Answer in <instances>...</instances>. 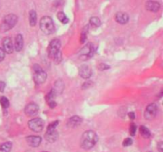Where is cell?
<instances>
[{
  "instance_id": "obj_5",
  "label": "cell",
  "mask_w": 163,
  "mask_h": 152,
  "mask_svg": "<svg viewBox=\"0 0 163 152\" xmlns=\"http://www.w3.org/2000/svg\"><path fill=\"white\" fill-rule=\"evenodd\" d=\"M33 71H34V75H33V79L34 81L37 84H42L44 83L46 80L47 78V75L45 71H43V69L41 68V67L36 64L33 66Z\"/></svg>"
},
{
  "instance_id": "obj_28",
  "label": "cell",
  "mask_w": 163,
  "mask_h": 152,
  "mask_svg": "<svg viewBox=\"0 0 163 152\" xmlns=\"http://www.w3.org/2000/svg\"><path fill=\"white\" fill-rule=\"evenodd\" d=\"M99 68L100 69L101 71H104V70H106V69L109 68V66H107V65H106L104 63H101L99 66Z\"/></svg>"
},
{
  "instance_id": "obj_25",
  "label": "cell",
  "mask_w": 163,
  "mask_h": 152,
  "mask_svg": "<svg viewBox=\"0 0 163 152\" xmlns=\"http://www.w3.org/2000/svg\"><path fill=\"white\" fill-rule=\"evenodd\" d=\"M132 139H130V138H127V139H125L123 140V142H122V145L124 146V147H129L130 145L132 144Z\"/></svg>"
},
{
  "instance_id": "obj_33",
  "label": "cell",
  "mask_w": 163,
  "mask_h": 152,
  "mask_svg": "<svg viewBox=\"0 0 163 152\" xmlns=\"http://www.w3.org/2000/svg\"><path fill=\"white\" fill-rule=\"evenodd\" d=\"M128 116H129V117H130V119H131V120L135 119V113H130L128 114Z\"/></svg>"
},
{
  "instance_id": "obj_1",
  "label": "cell",
  "mask_w": 163,
  "mask_h": 152,
  "mask_svg": "<svg viewBox=\"0 0 163 152\" xmlns=\"http://www.w3.org/2000/svg\"><path fill=\"white\" fill-rule=\"evenodd\" d=\"M98 141V136L96 133L93 131H86L82 135L80 139V146L83 149L89 150L92 149Z\"/></svg>"
},
{
  "instance_id": "obj_34",
  "label": "cell",
  "mask_w": 163,
  "mask_h": 152,
  "mask_svg": "<svg viewBox=\"0 0 163 152\" xmlns=\"http://www.w3.org/2000/svg\"><path fill=\"white\" fill-rule=\"evenodd\" d=\"M43 152H47V151H43Z\"/></svg>"
},
{
  "instance_id": "obj_24",
  "label": "cell",
  "mask_w": 163,
  "mask_h": 152,
  "mask_svg": "<svg viewBox=\"0 0 163 152\" xmlns=\"http://www.w3.org/2000/svg\"><path fill=\"white\" fill-rule=\"evenodd\" d=\"M88 26H85L83 30H82L81 35H80V42L81 43H84L85 41H86L87 35H88Z\"/></svg>"
},
{
  "instance_id": "obj_21",
  "label": "cell",
  "mask_w": 163,
  "mask_h": 152,
  "mask_svg": "<svg viewBox=\"0 0 163 152\" xmlns=\"http://www.w3.org/2000/svg\"><path fill=\"white\" fill-rule=\"evenodd\" d=\"M89 23L90 25L94 26V27H99L101 25V22L97 17H92V18H90Z\"/></svg>"
},
{
  "instance_id": "obj_16",
  "label": "cell",
  "mask_w": 163,
  "mask_h": 152,
  "mask_svg": "<svg viewBox=\"0 0 163 152\" xmlns=\"http://www.w3.org/2000/svg\"><path fill=\"white\" fill-rule=\"evenodd\" d=\"M82 123V119L80 117H77V116H74L69 118L67 123V125L69 128H77Z\"/></svg>"
},
{
  "instance_id": "obj_10",
  "label": "cell",
  "mask_w": 163,
  "mask_h": 152,
  "mask_svg": "<svg viewBox=\"0 0 163 152\" xmlns=\"http://www.w3.org/2000/svg\"><path fill=\"white\" fill-rule=\"evenodd\" d=\"M45 138L48 142L54 143L58 139V132H57L56 128H47Z\"/></svg>"
},
{
  "instance_id": "obj_23",
  "label": "cell",
  "mask_w": 163,
  "mask_h": 152,
  "mask_svg": "<svg viewBox=\"0 0 163 152\" xmlns=\"http://www.w3.org/2000/svg\"><path fill=\"white\" fill-rule=\"evenodd\" d=\"M0 104H1L3 109H7L9 105H10V102L6 97H1L0 98Z\"/></svg>"
},
{
  "instance_id": "obj_3",
  "label": "cell",
  "mask_w": 163,
  "mask_h": 152,
  "mask_svg": "<svg viewBox=\"0 0 163 152\" xmlns=\"http://www.w3.org/2000/svg\"><path fill=\"white\" fill-rule=\"evenodd\" d=\"M17 22H18V17L15 14H7L3 18V22L0 26V30L3 33L10 30L12 28H14V26L16 25Z\"/></svg>"
},
{
  "instance_id": "obj_22",
  "label": "cell",
  "mask_w": 163,
  "mask_h": 152,
  "mask_svg": "<svg viewBox=\"0 0 163 152\" xmlns=\"http://www.w3.org/2000/svg\"><path fill=\"white\" fill-rule=\"evenodd\" d=\"M57 18H58L60 22L64 23V24H66V23L69 22V18H67L66 15L64 14V13L63 12H59L57 14Z\"/></svg>"
},
{
  "instance_id": "obj_32",
  "label": "cell",
  "mask_w": 163,
  "mask_h": 152,
  "mask_svg": "<svg viewBox=\"0 0 163 152\" xmlns=\"http://www.w3.org/2000/svg\"><path fill=\"white\" fill-rule=\"evenodd\" d=\"M158 150L159 152H163V143L162 142L158 143Z\"/></svg>"
},
{
  "instance_id": "obj_18",
  "label": "cell",
  "mask_w": 163,
  "mask_h": 152,
  "mask_svg": "<svg viewBox=\"0 0 163 152\" xmlns=\"http://www.w3.org/2000/svg\"><path fill=\"white\" fill-rule=\"evenodd\" d=\"M29 22L31 26H34L37 23V13L34 10H31L29 14Z\"/></svg>"
},
{
  "instance_id": "obj_31",
  "label": "cell",
  "mask_w": 163,
  "mask_h": 152,
  "mask_svg": "<svg viewBox=\"0 0 163 152\" xmlns=\"http://www.w3.org/2000/svg\"><path fill=\"white\" fill-rule=\"evenodd\" d=\"M48 103H49V106H50V108H52V109H54V107L56 106V102H55L54 100L48 101Z\"/></svg>"
},
{
  "instance_id": "obj_9",
  "label": "cell",
  "mask_w": 163,
  "mask_h": 152,
  "mask_svg": "<svg viewBox=\"0 0 163 152\" xmlns=\"http://www.w3.org/2000/svg\"><path fill=\"white\" fill-rule=\"evenodd\" d=\"M39 111V107L36 103H30L25 108V113L28 116V117H33L38 114Z\"/></svg>"
},
{
  "instance_id": "obj_2",
  "label": "cell",
  "mask_w": 163,
  "mask_h": 152,
  "mask_svg": "<svg viewBox=\"0 0 163 152\" xmlns=\"http://www.w3.org/2000/svg\"><path fill=\"white\" fill-rule=\"evenodd\" d=\"M61 41L58 39H54L50 42L48 47V55L49 58L53 59L56 63H59L61 60Z\"/></svg>"
},
{
  "instance_id": "obj_17",
  "label": "cell",
  "mask_w": 163,
  "mask_h": 152,
  "mask_svg": "<svg viewBox=\"0 0 163 152\" xmlns=\"http://www.w3.org/2000/svg\"><path fill=\"white\" fill-rule=\"evenodd\" d=\"M23 37L21 34L17 35L15 38V44H14V48L17 52H20L23 48Z\"/></svg>"
},
{
  "instance_id": "obj_13",
  "label": "cell",
  "mask_w": 163,
  "mask_h": 152,
  "mask_svg": "<svg viewBox=\"0 0 163 152\" xmlns=\"http://www.w3.org/2000/svg\"><path fill=\"white\" fill-rule=\"evenodd\" d=\"M3 50L5 52L8 54H10L13 52L14 50V45L13 44H12V41H11V39L10 37H5L3 39Z\"/></svg>"
},
{
  "instance_id": "obj_8",
  "label": "cell",
  "mask_w": 163,
  "mask_h": 152,
  "mask_svg": "<svg viewBox=\"0 0 163 152\" xmlns=\"http://www.w3.org/2000/svg\"><path fill=\"white\" fill-rule=\"evenodd\" d=\"M158 112V106L154 103L150 104L146 108L145 113H144V117L147 120H152L156 117Z\"/></svg>"
},
{
  "instance_id": "obj_15",
  "label": "cell",
  "mask_w": 163,
  "mask_h": 152,
  "mask_svg": "<svg viewBox=\"0 0 163 152\" xmlns=\"http://www.w3.org/2000/svg\"><path fill=\"white\" fill-rule=\"evenodd\" d=\"M115 21L120 24H126L129 21V16L128 15V14L123 12H119L115 14Z\"/></svg>"
},
{
  "instance_id": "obj_14",
  "label": "cell",
  "mask_w": 163,
  "mask_h": 152,
  "mask_svg": "<svg viewBox=\"0 0 163 152\" xmlns=\"http://www.w3.org/2000/svg\"><path fill=\"white\" fill-rule=\"evenodd\" d=\"M161 6L159 4V3L156 2V1H152V0H150L148 1L146 3V8L148 11H150V12L156 13L158 12L159 9H160Z\"/></svg>"
},
{
  "instance_id": "obj_11",
  "label": "cell",
  "mask_w": 163,
  "mask_h": 152,
  "mask_svg": "<svg viewBox=\"0 0 163 152\" xmlns=\"http://www.w3.org/2000/svg\"><path fill=\"white\" fill-rule=\"evenodd\" d=\"M26 142L32 147H38L41 143V138L38 136H30L26 137Z\"/></svg>"
},
{
  "instance_id": "obj_30",
  "label": "cell",
  "mask_w": 163,
  "mask_h": 152,
  "mask_svg": "<svg viewBox=\"0 0 163 152\" xmlns=\"http://www.w3.org/2000/svg\"><path fill=\"white\" fill-rule=\"evenodd\" d=\"M57 124H58V121L54 122V123H52V124H50L49 125L48 128H56V127Z\"/></svg>"
},
{
  "instance_id": "obj_12",
  "label": "cell",
  "mask_w": 163,
  "mask_h": 152,
  "mask_svg": "<svg viewBox=\"0 0 163 152\" xmlns=\"http://www.w3.org/2000/svg\"><path fill=\"white\" fill-rule=\"evenodd\" d=\"M92 70L89 67L85 64H83L79 68V75L81 76L83 79H89L92 76Z\"/></svg>"
},
{
  "instance_id": "obj_19",
  "label": "cell",
  "mask_w": 163,
  "mask_h": 152,
  "mask_svg": "<svg viewBox=\"0 0 163 152\" xmlns=\"http://www.w3.org/2000/svg\"><path fill=\"white\" fill-rule=\"evenodd\" d=\"M12 148V143L10 142H6L0 146V152H10Z\"/></svg>"
},
{
  "instance_id": "obj_27",
  "label": "cell",
  "mask_w": 163,
  "mask_h": 152,
  "mask_svg": "<svg viewBox=\"0 0 163 152\" xmlns=\"http://www.w3.org/2000/svg\"><path fill=\"white\" fill-rule=\"evenodd\" d=\"M5 53L6 52L3 48H0V62H2L5 58Z\"/></svg>"
},
{
  "instance_id": "obj_26",
  "label": "cell",
  "mask_w": 163,
  "mask_h": 152,
  "mask_svg": "<svg viewBox=\"0 0 163 152\" xmlns=\"http://www.w3.org/2000/svg\"><path fill=\"white\" fill-rule=\"evenodd\" d=\"M136 130H137V128H136V125L135 124H130V133L131 136H135V132H136Z\"/></svg>"
},
{
  "instance_id": "obj_20",
  "label": "cell",
  "mask_w": 163,
  "mask_h": 152,
  "mask_svg": "<svg viewBox=\"0 0 163 152\" xmlns=\"http://www.w3.org/2000/svg\"><path fill=\"white\" fill-rule=\"evenodd\" d=\"M139 132L142 135V136L144 138H149L150 136V130L148 129L145 126H141L139 128Z\"/></svg>"
},
{
  "instance_id": "obj_7",
  "label": "cell",
  "mask_w": 163,
  "mask_h": 152,
  "mask_svg": "<svg viewBox=\"0 0 163 152\" xmlns=\"http://www.w3.org/2000/svg\"><path fill=\"white\" fill-rule=\"evenodd\" d=\"M45 122L41 118H34L28 122V126L32 131L35 132H41L44 128Z\"/></svg>"
},
{
  "instance_id": "obj_35",
  "label": "cell",
  "mask_w": 163,
  "mask_h": 152,
  "mask_svg": "<svg viewBox=\"0 0 163 152\" xmlns=\"http://www.w3.org/2000/svg\"><path fill=\"white\" fill-rule=\"evenodd\" d=\"M148 152H151V151H148Z\"/></svg>"
},
{
  "instance_id": "obj_29",
  "label": "cell",
  "mask_w": 163,
  "mask_h": 152,
  "mask_svg": "<svg viewBox=\"0 0 163 152\" xmlns=\"http://www.w3.org/2000/svg\"><path fill=\"white\" fill-rule=\"evenodd\" d=\"M6 84L4 82H0V92H3L5 90Z\"/></svg>"
},
{
  "instance_id": "obj_4",
  "label": "cell",
  "mask_w": 163,
  "mask_h": 152,
  "mask_svg": "<svg viewBox=\"0 0 163 152\" xmlns=\"http://www.w3.org/2000/svg\"><path fill=\"white\" fill-rule=\"evenodd\" d=\"M40 29L45 34L49 35L54 32V21L50 17L45 16L40 20Z\"/></svg>"
},
{
  "instance_id": "obj_6",
  "label": "cell",
  "mask_w": 163,
  "mask_h": 152,
  "mask_svg": "<svg viewBox=\"0 0 163 152\" xmlns=\"http://www.w3.org/2000/svg\"><path fill=\"white\" fill-rule=\"evenodd\" d=\"M80 59L82 60H86L91 58L94 54V46L92 43L87 44L80 52Z\"/></svg>"
}]
</instances>
